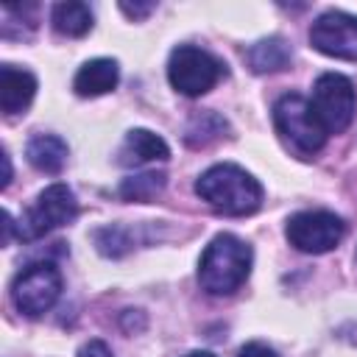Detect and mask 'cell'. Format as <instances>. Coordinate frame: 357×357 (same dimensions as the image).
<instances>
[{
    "mask_svg": "<svg viewBox=\"0 0 357 357\" xmlns=\"http://www.w3.org/2000/svg\"><path fill=\"white\" fill-rule=\"evenodd\" d=\"M59 296H61V273L53 262L25 265L11 284V301L28 318L47 312Z\"/></svg>",
    "mask_w": 357,
    "mask_h": 357,
    "instance_id": "cell-6",
    "label": "cell"
},
{
    "mask_svg": "<svg viewBox=\"0 0 357 357\" xmlns=\"http://www.w3.org/2000/svg\"><path fill=\"white\" fill-rule=\"evenodd\" d=\"M95 245L103 257H123L134 243L123 226H103L95 231Z\"/></svg>",
    "mask_w": 357,
    "mask_h": 357,
    "instance_id": "cell-18",
    "label": "cell"
},
{
    "mask_svg": "<svg viewBox=\"0 0 357 357\" xmlns=\"http://www.w3.org/2000/svg\"><path fill=\"white\" fill-rule=\"evenodd\" d=\"M273 126L301 153H318L326 142V128L321 126L312 103L301 95H282L273 103Z\"/></svg>",
    "mask_w": 357,
    "mask_h": 357,
    "instance_id": "cell-3",
    "label": "cell"
},
{
    "mask_svg": "<svg viewBox=\"0 0 357 357\" xmlns=\"http://www.w3.org/2000/svg\"><path fill=\"white\" fill-rule=\"evenodd\" d=\"M290 59H293V50L282 36L259 39L248 50V64L254 73H279L290 64Z\"/></svg>",
    "mask_w": 357,
    "mask_h": 357,
    "instance_id": "cell-13",
    "label": "cell"
},
{
    "mask_svg": "<svg viewBox=\"0 0 357 357\" xmlns=\"http://www.w3.org/2000/svg\"><path fill=\"white\" fill-rule=\"evenodd\" d=\"M75 357H112V349H109L103 340H89V343H84V346L78 349Z\"/></svg>",
    "mask_w": 357,
    "mask_h": 357,
    "instance_id": "cell-19",
    "label": "cell"
},
{
    "mask_svg": "<svg viewBox=\"0 0 357 357\" xmlns=\"http://www.w3.org/2000/svg\"><path fill=\"white\" fill-rule=\"evenodd\" d=\"M120 8H123L128 17L142 20V17H148V14L156 8V3H120Z\"/></svg>",
    "mask_w": 357,
    "mask_h": 357,
    "instance_id": "cell-20",
    "label": "cell"
},
{
    "mask_svg": "<svg viewBox=\"0 0 357 357\" xmlns=\"http://www.w3.org/2000/svg\"><path fill=\"white\" fill-rule=\"evenodd\" d=\"M53 28L61 36H84L92 28V8L86 3H56L53 6Z\"/></svg>",
    "mask_w": 357,
    "mask_h": 357,
    "instance_id": "cell-15",
    "label": "cell"
},
{
    "mask_svg": "<svg viewBox=\"0 0 357 357\" xmlns=\"http://www.w3.org/2000/svg\"><path fill=\"white\" fill-rule=\"evenodd\" d=\"M223 75H226L223 61H218L212 53H206L201 47L178 45L170 53L167 78H170L173 89L187 95V98H198V95L209 92Z\"/></svg>",
    "mask_w": 357,
    "mask_h": 357,
    "instance_id": "cell-4",
    "label": "cell"
},
{
    "mask_svg": "<svg viewBox=\"0 0 357 357\" xmlns=\"http://www.w3.org/2000/svg\"><path fill=\"white\" fill-rule=\"evenodd\" d=\"M290 245H296L304 254H326L332 251L343 234H346V223L343 218H337L335 212H324V209H312V212H298L287 220L284 229Z\"/></svg>",
    "mask_w": 357,
    "mask_h": 357,
    "instance_id": "cell-8",
    "label": "cell"
},
{
    "mask_svg": "<svg viewBox=\"0 0 357 357\" xmlns=\"http://www.w3.org/2000/svg\"><path fill=\"white\" fill-rule=\"evenodd\" d=\"M310 42L324 56L357 61V17L346 11H324L310 28Z\"/></svg>",
    "mask_w": 357,
    "mask_h": 357,
    "instance_id": "cell-9",
    "label": "cell"
},
{
    "mask_svg": "<svg viewBox=\"0 0 357 357\" xmlns=\"http://www.w3.org/2000/svg\"><path fill=\"white\" fill-rule=\"evenodd\" d=\"M226 131H229V123L218 112H198L190 117V123L184 128V142L190 148H204V145L220 139Z\"/></svg>",
    "mask_w": 357,
    "mask_h": 357,
    "instance_id": "cell-16",
    "label": "cell"
},
{
    "mask_svg": "<svg viewBox=\"0 0 357 357\" xmlns=\"http://www.w3.org/2000/svg\"><path fill=\"white\" fill-rule=\"evenodd\" d=\"M184 357H215L212 351H190V354H184Z\"/></svg>",
    "mask_w": 357,
    "mask_h": 357,
    "instance_id": "cell-23",
    "label": "cell"
},
{
    "mask_svg": "<svg viewBox=\"0 0 357 357\" xmlns=\"http://www.w3.org/2000/svg\"><path fill=\"white\" fill-rule=\"evenodd\" d=\"M310 103H312L321 126L326 128V134H340L354 120V109H357L354 84L340 73H324V75H318V81L312 86Z\"/></svg>",
    "mask_w": 357,
    "mask_h": 357,
    "instance_id": "cell-5",
    "label": "cell"
},
{
    "mask_svg": "<svg viewBox=\"0 0 357 357\" xmlns=\"http://www.w3.org/2000/svg\"><path fill=\"white\" fill-rule=\"evenodd\" d=\"M195 192L218 212L231 215V218H243L259 209L262 204V187L259 181L245 173L237 165H212L209 170H204L195 181Z\"/></svg>",
    "mask_w": 357,
    "mask_h": 357,
    "instance_id": "cell-1",
    "label": "cell"
},
{
    "mask_svg": "<svg viewBox=\"0 0 357 357\" xmlns=\"http://www.w3.org/2000/svg\"><path fill=\"white\" fill-rule=\"evenodd\" d=\"M167 184V176L162 170H148V173H137V176H128L123 178L120 184V198L123 201H139V204H148L153 201Z\"/></svg>",
    "mask_w": 357,
    "mask_h": 357,
    "instance_id": "cell-17",
    "label": "cell"
},
{
    "mask_svg": "<svg viewBox=\"0 0 357 357\" xmlns=\"http://www.w3.org/2000/svg\"><path fill=\"white\" fill-rule=\"evenodd\" d=\"M251 245H245L240 237L223 231L209 240V245L201 254L198 279L201 287L212 296H229L234 293L251 273Z\"/></svg>",
    "mask_w": 357,
    "mask_h": 357,
    "instance_id": "cell-2",
    "label": "cell"
},
{
    "mask_svg": "<svg viewBox=\"0 0 357 357\" xmlns=\"http://www.w3.org/2000/svg\"><path fill=\"white\" fill-rule=\"evenodd\" d=\"M67 142L56 134H36L28 139V148H25V156L28 162L42 170V173H59L67 162Z\"/></svg>",
    "mask_w": 357,
    "mask_h": 357,
    "instance_id": "cell-12",
    "label": "cell"
},
{
    "mask_svg": "<svg viewBox=\"0 0 357 357\" xmlns=\"http://www.w3.org/2000/svg\"><path fill=\"white\" fill-rule=\"evenodd\" d=\"M117 78H120V70L114 59H92L81 64V70L75 73L73 89L81 98H98V95L112 92L117 86Z\"/></svg>",
    "mask_w": 357,
    "mask_h": 357,
    "instance_id": "cell-11",
    "label": "cell"
},
{
    "mask_svg": "<svg viewBox=\"0 0 357 357\" xmlns=\"http://www.w3.org/2000/svg\"><path fill=\"white\" fill-rule=\"evenodd\" d=\"M237 357H279V354H276L273 349H268L265 343H248V346L240 349Z\"/></svg>",
    "mask_w": 357,
    "mask_h": 357,
    "instance_id": "cell-21",
    "label": "cell"
},
{
    "mask_svg": "<svg viewBox=\"0 0 357 357\" xmlns=\"http://www.w3.org/2000/svg\"><path fill=\"white\" fill-rule=\"evenodd\" d=\"M170 156V148L167 142L148 131V128H134L128 131L126 137V145H123V162H165Z\"/></svg>",
    "mask_w": 357,
    "mask_h": 357,
    "instance_id": "cell-14",
    "label": "cell"
},
{
    "mask_svg": "<svg viewBox=\"0 0 357 357\" xmlns=\"http://www.w3.org/2000/svg\"><path fill=\"white\" fill-rule=\"evenodd\" d=\"M36 95V78L28 70L3 64L0 67V109L6 114L25 112Z\"/></svg>",
    "mask_w": 357,
    "mask_h": 357,
    "instance_id": "cell-10",
    "label": "cell"
},
{
    "mask_svg": "<svg viewBox=\"0 0 357 357\" xmlns=\"http://www.w3.org/2000/svg\"><path fill=\"white\" fill-rule=\"evenodd\" d=\"M78 215V201L67 184H50L45 187L36 201L28 206V212L20 220V237L36 240L59 226H67Z\"/></svg>",
    "mask_w": 357,
    "mask_h": 357,
    "instance_id": "cell-7",
    "label": "cell"
},
{
    "mask_svg": "<svg viewBox=\"0 0 357 357\" xmlns=\"http://www.w3.org/2000/svg\"><path fill=\"white\" fill-rule=\"evenodd\" d=\"M8 181H11V162H8V153L3 151V187H8Z\"/></svg>",
    "mask_w": 357,
    "mask_h": 357,
    "instance_id": "cell-22",
    "label": "cell"
}]
</instances>
